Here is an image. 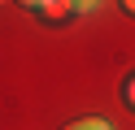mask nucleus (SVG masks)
<instances>
[{
  "mask_svg": "<svg viewBox=\"0 0 135 130\" xmlns=\"http://www.w3.org/2000/svg\"><path fill=\"white\" fill-rule=\"evenodd\" d=\"M61 130H113V121H105V117H79V121H70V126H61Z\"/></svg>",
  "mask_w": 135,
  "mask_h": 130,
  "instance_id": "2",
  "label": "nucleus"
},
{
  "mask_svg": "<svg viewBox=\"0 0 135 130\" xmlns=\"http://www.w3.org/2000/svg\"><path fill=\"white\" fill-rule=\"evenodd\" d=\"M122 9H126V13H131V17H135V0H122Z\"/></svg>",
  "mask_w": 135,
  "mask_h": 130,
  "instance_id": "4",
  "label": "nucleus"
},
{
  "mask_svg": "<svg viewBox=\"0 0 135 130\" xmlns=\"http://www.w3.org/2000/svg\"><path fill=\"white\" fill-rule=\"evenodd\" d=\"M26 9H31L35 17H44V22H65V17L74 13L70 0H26Z\"/></svg>",
  "mask_w": 135,
  "mask_h": 130,
  "instance_id": "1",
  "label": "nucleus"
},
{
  "mask_svg": "<svg viewBox=\"0 0 135 130\" xmlns=\"http://www.w3.org/2000/svg\"><path fill=\"white\" fill-rule=\"evenodd\" d=\"M122 100H126V108H135V69L122 78Z\"/></svg>",
  "mask_w": 135,
  "mask_h": 130,
  "instance_id": "3",
  "label": "nucleus"
}]
</instances>
